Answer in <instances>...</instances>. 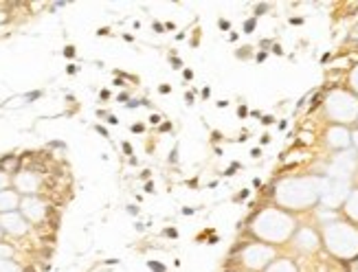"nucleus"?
Returning a JSON list of instances; mask_svg holds the SVG:
<instances>
[{
    "instance_id": "10",
    "label": "nucleus",
    "mask_w": 358,
    "mask_h": 272,
    "mask_svg": "<svg viewBox=\"0 0 358 272\" xmlns=\"http://www.w3.org/2000/svg\"><path fill=\"white\" fill-rule=\"evenodd\" d=\"M14 182H16V191L23 193V195H38L40 193V187H42L38 174L36 172H29V169L18 172Z\"/></svg>"
},
{
    "instance_id": "19",
    "label": "nucleus",
    "mask_w": 358,
    "mask_h": 272,
    "mask_svg": "<svg viewBox=\"0 0 358 272\" xmlns=\"http://www.w3.org/2000/svg\"><path fill=\"white\" fill-rule=\"evenodd\" d=\"M64 53H66V57H73V55H75V49H73V46H66Z\"/></svg>"
},
{
    "instance_id": "18",
    "label": "nucleus",
    "mask_w": 358,
    "mask_h": 272,
    "mask_svg": "<svg viewBox=\"0 0 358 272\" xmlns=\"http://www.w3.org/2000/svg\"><path fill=\"white\" fill-rule=\"evenodd\" d=\"M255 23H257V18H251L248 23L244 25V29H246V31H253V27H255Z\"/></svg>"
},
{
    "instance_id": "6",
    "label": "nucleus",
    "mask_w": 358,
    "mask_h": 272,
    "mask_svg": "<svg viewBox=\"0 0 358 272\" xmlns=\"http://www.w3.org/2000/svg\"><path fill=\"white\" fill-rule=\"evenodd\" d=\"M290 246L294 253H299V255H317L323 248L321 231H317V228L310 224H299V228L294 231V235L290 239Z\"/></svg>"
},
{
    "instance_id": "9",
    "label": "nucleus",
    "mask_w": 358,
    "mask_h": 272,
    "mask_svg": "<svg viewBox=\"0 0 358 272\" xmlns=\"http://www.w3.org/2000/svg\"><path fill=\"white\" fill-rule=\"evenodd\" d=\"M0 226H3V231L12 237H23L29 233L31 224L25 219V215L20 211H14V213H3L0 215Z\"/></svg>"
},
{
    "instance_id": "16",
    "label": "nucleus",
    "mask_w": 358,
    "mask_h": 272,
    "mask_svg": "<svg viewBox=\"0 0 358 272\" xmlns=\"http://www.w3.org/2000/svg\"><path fill=\"white\" fill-rule=\"evenodd\" d=\"M7 185H9V176H7V172L0 169V191H5Z\"/></svg>"
},
{
    "instance_id": "13",
    "label": "nucleus",
    "mask_w": 358,
    "mask_h": 272,
    "mask_svg": "<svg viewBox=\"0 0 358 272\" xmlns=\"http://www.w3.org/2000/svg\"><path fill=\"white\" fill-rule=\"evenodd\" d=\"M264 272H299V266L292 257H277Z\"/></svg>"
},
{
    "instance_id": "8",
    "label": "nucleus",
    "mask_w": 358,
    "mask_h": 272,
    "mask_svg": "<svg viewBox=\"0 0 358 272\" xmlns=\"http://www.w3.org/2000/svg\"><path fill=\"white\" fill-rule=\"evenodd\" d=\"M18 211L25 215V219H27L29 224H38V222H42V219L47 217L49 208H47V204L42 202L38 195H25L23 202H20Z\"/></svg>"
},
{
    "instance_id": "22",
    "label": "nucleus",
    "mask_w": 358,
    "mask_h": 272,
    "mask_svg": "<svg viewBox=\"0 0 358 272\" xmlns=\"http://www.w3.org/2000/svg\"><path fill=\"white\" fill-rule=\"evenodd\" d=\"M261 143H264V145H266V143H270V136H268V134L261 136Z\"/></svg>"
},
{
    "instance_id": "15",
    "label": "nucleus",
    "mask_w": 358,
    "mask_h": 272,
    "mask_svg": "<svg viewBox=\"0 0 358 272\" xmlns=\"http://www.w3.org/2000/svg\"><path fill=\"white\" fill-rule=\"evenodd\" d=\"M0 272H20V268L12 259H0Z\"/></svg>"
},
{
    "instance_id": "24",
    "label": "nucleus",
    "mask_w": 358,
    "mask_h": 272,
    "mask_svg": "<svg viewBox=\"0 0 358 272\" xmlns=\"http://www.w3.org/2000/svg\"><path fill=\"white\" fill-rule=\"evenodd\" d=\"M356 128H358V121H356Z\"/></svg>"
},
{
    "instance_id": "21",
    "label": "nucleus",
    "mask_w": 358,
    "mask_h": 272,
    "mask_svg": "<svg viewBox=\"0 0 358 272\" xmlns=\"http://www.w3.org/2000/svg\"><path fill=\"white\" fill-rule=\"evenodd\" d=\"M290 23H292V25H301L303 20H301V18H290Z\"/></svg>"
},
{
    "instance_id": "12",
    "label": "nucleus",
    "mask_w": 358,
    "mask_h": 272,
    "mask_svg": "<svg viewBox=\"0 0 358 272\" xmlns=\"http://www.w3.org/2000/svg\"><path fill=\"white\" fill-rule=\"evenodd\" d=\"M20 202H23V198H20V193H18L16 189H5V191H0V215L18 211Z\"/></svg>"
},
{
    "instance_id": "11",
    "label": "nucleus",
    "mask_w": 358,
    "mask_h": 272,
    "mask_svg": "<svg viewBox=\"0 0 358 272\" xmlns=\"http://www.w3.org/2000/svg\"><path fill=\"white\" fill-rule=\"evenodd\" d=\"M341 215L347 222H352L358 226V187H352V191L347 193L345 202L341 206Z\"/></svg>"
},
{
    "instance_id": "23",
    "label": "nucleus",
    "mask_w": 358,
    "mask_h": 272,
    "mask_svg": "<svg viewBox=\"0 0 358 272\" xmlns=\"http://www.w3.org/2000/svg\"><path fill=\"white\" fill-rule=\"evenodd\" d=\"M3 233H5V231H3V226H0V237H3Z\"/></svg>"
},
{
    "instance_id": "1",
    "label": "nucleus",
    "mask_w": 358,
    "mask_h": 272,
    "mask_svg": "<svg viewBox=\"0 0 358 272\" xmlns=\"http://www.w3.org/2000/svg\"><path fill=\"white\" fill-rule=\"evenodd\" d=\"M323 187L317 176H286L272 187V204L288 213H303L321 202Z\"/></svg>"
},
{
    "instance_id": "2",
    "label": "nucleus",
    "mask_w": 358,
    "mask_h": 272,
    "mask_svg": "<svg viewBox=\"0 0 358 272\" xmlns=\"http://www.w3.org/2000/svg\"><path fill=\"white\" fill-rule=\"evenodd\" d=\"M299 228L297 217L292 213L283 211V208L268 204L259 211L253 213V217L248 219V233L255 242L268 244V246H283L290 244V239L294 235V231Z\"/></svg>"
},
{
    "instance_id": "5",
    "label": "nucleus",
    "mask_w": 358,
    "mask_h": 272,
    "mask_svg": "<svg viewBox=\"0 0 358 272\" xmlns=\"http://www.w3.org/2000/svg\"><path fill=\"white\" fill-rule=\"evenodd\" d=\"M277 257H279V250L275 246L255 242V239L238 248V264L246 272H264Z\"/></svg>"
},
{
    "instance_id": "14",
    "label": "nucleus",
    "mask_w": 358,
    "mask_h": 272,
    "mask_svg": "<svg viewBox=\"0 0 358 272\" xmlns=\"http://www.w3.org/2000/svg\"><path fill=\"white\" fill-rule=\"evenodd\" d=\"M347 90L354 92V95L358 97V64L347 72Z\"/></svg>"
},
{
    "instance_id": "17",
    "label": "nucleus",
    "mask_w": 358,
    "mask_h": 272,
    "mask_svg": "<svg viewBox=\"0 0 358 272\" xmlns=\"http://www.w3.org/2000/svg\"><path fill=\"white\" fill-rule=\"evenodd\" d=\"M352 148L358 152V128H352Z\"/></svg>"
},
{
    "instance_id": "4",
    "label": "nucleus",
    "mask_w": 358,
    "mask_h": 272,
    "mask_svg": "<svg viewBox=\"0 0 358 272\" xmlns=\"http://www.w3.org/2000/svg\"><path fill=\"white\" fill-rule=\"evenodd\" d=\"M325 119L330 125H345L352 128L358 121V97L347 88H330L321 101Z\"/></svg>"
},
{
    "instance_id": "20",
    "label": "nucleus",
    "mask_w": 358,
    "mask_h": 272,
    "mask_svg": "<svg viewBox=\"0 0 358 272\" xmlns=\"http://www.w3.org/2000/svg\"><path fill=\"white\" fill-rule=\"evenodd\" d=\"M272 53H277V55H281V53H283V51H281V46H279V44H275V46H272Z\"/></svg>"
},
{
    "instance_id": "7",
    "label": "nucleus",
    "mask_w": 358,
    "mask_h": 272,
    "mask_svg": "<svg viewBox=\"0 0 358 272\" xmlns=\"http://www.w3.org/2000/svg\"><path fill=\"white\" fill-rule=\"evenodd\" d=\"M323 143H325V148L332 152L350 150L352 148V128H345V125H330V128L323 132Z\"/></svg>"
},
{
    "instance_id": "3",
    "label": "nucleus",
    "mask_w": 358,
    "mask_h": 272,
    "mask_svg": "<svg viewBox=\"0 0 358 272\" xmlns=\"http://www.w3.org/2000/svg\"><path fill=\"white\" fill-rule=\"evenodd\" d=\"M323 250L339 261L358 259V226L339 217L332 222L321 224Z\"/></svg>"
}]
</instances>
